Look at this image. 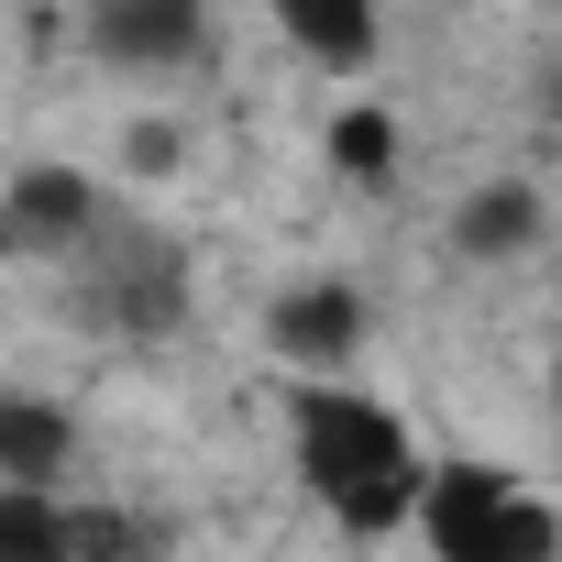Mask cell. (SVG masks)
Segmentation results:
<instances>
[{"instance_id":"cell-1","label":"cell","mask_w":562,"mask_h":562,"mask_svg":"<svg viewBox=\"0 0 562 562\" xmlns=\"http://www.w3.org/2000/svg\"><path fill=\"white\" fill-rule=\"evenodd\" d=\"M299 474H310V496H321L353 540L419 518V496H430V474L408 463L397 408H375V397H353V386H310V397H299Z\"/></svg>"},{"instance_id":"cell-2","label":"cell","mask_w":562,"mask_h":562,"mask_svg":"<svg viewBox=\"0 0 562 562\" xmlns=\"http://www.w3.org/2000/svg\"><path fill=\"white\" fill-rule=\"evenodd\" d=\"M419 529L441 562H551V540H562V518L529 485H507L496 463H441L419 496Z\"/></svg>"},{"instance_id":"cell-3","label":"cell","mask_w":562,"mask_h":562,"mask_svg":"<svg viewBox=\"0 0 562 562\" xmlns=\"http://www.w3.org/2000/svg\"><path fill=\"white\" fill-rule=\"evenodd\" d=\"M0 232H12V254H67L100 232V188L78 166H23L12 177V210H0Z\"/></svg>"},{"instance_id":"cell-4","label":"cell","mask_w":562,"mask_h":562,"mask_svg":"<svg viewBox=\"0 0 562 562\" xmlns=\"http://www.w3.org/2000/svg\"><path fill=\"white\" fill-rule=\"evenodd\" d=\"M89 45H100V67H188L210 34H199V0H100Z\"/></svg>"},{"instance_id":"cell-5","label":"cell","mask_w":562,"mask_h":562,"mask_svg":"<svg viewBox=\"0 0 562 562\" xmlns=\"http://www.w3.org/2000/svg\"><path fill=\"white\" fill-rule=\"evenodd\" d=\"M265 342L288 353V364H353L364 353V299L353 288H299V299H276V321H265Z\"/></svg>"},{"instance_id":"cell-6","label":"cell","mask_w":562,"mask_h":562,"mask_svg":"<svg viewBox=\"0 0 562 562\" xmlns=\"http://www.w3.org/2000/svg\"><path fill=\"white\" fill-rule=\"evenodd\" d=\"M452 243H463L474 265H496V254H529V243H540V188H529V177H496V188H474V199L452 210Z\"/></svg>"},{"instance_id":"cell-7","label":"cell","mask_w":562,"mask_h":562,"mask_svg":"<svg viewBox=\"0 0 562 562\" xmlns=\"http://www.w3.org/2000/svg\"><path fill=\"white\" fill-rule=\"evenodd\" d=\"M276 23H288L321 67H364L375 56V0H276Z\"/></svg>"},{"instance_id":"cell-8","label":"cell","mask_w":562,"mask_h":562,"mask_svg":"<svg viewBox=\"0 0 562 562\" xmlns=\"http://www.w3.org/2000/svg\"><path fill=\"white\" fill-rule=\"evenodd\" d=\"M0 562H78V507H56L45 485L0 496Z\"/></svg>"},{"instance_id":"cell-9","label":"cell","mask_w":562,"mask_h":562,"mask_svg":"<svg viewBox=\"0 0 562 562\" xmlns=\"http://www.w3.org/2000/svg\"><path fill=\"white\" fill-rule=\"evenodd\" d=\"M56 463H67V419L45 397H12L0 408V474L12 485H56Z\"/></svg>"},{"instance_id":"cell-10","label":"cell","mask_w":562,"mask_h":562,"mask_svg":"<svg viewBox=\"0 0 562 562\" xmlns=\"http://www.w3.org/2000/svg\"><path fill=\"white\" fill-rule=\"evenodd\" d=\"M321 144H331V166H342V177H364V188H375V177H397V122H386L375 100L331 111V133H321Z\"/></svg>"},{"instance_id":"cell-11","label":"cell","mask_w":562,"mask_h":562,"mask_svg":"<svg viewBox=\"0 0 562 562\" xmlns=\"http://www.w3.org/2000/svg\"><path fill=\"white\" fill-rule=\"evenodd\" d=\"M78 562H144V529L111 507H78Z\"/></svg>"}]
</instances>
